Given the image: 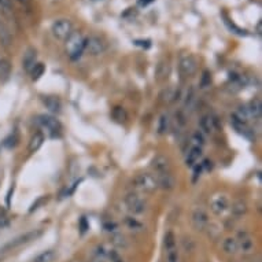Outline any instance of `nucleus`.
Segmentation results:
<instances>
[{
  "instance_id": "obj_1",
  "label": "nucleus",
  "mask_w": 262,
  "mask_h": 262,
  "mask_svg": "<svg viewBox=\"0 0 262 262\" xmlns=\"http://www.w3.org/2000/svg\"><path fill=\"white\" fill-rule=\"evenodd\" d=\"M42 229H32V231H28V232L22 233V235H18L17 238L11 239V240H8L7 243L3 244V246H0V256L6 254L8 251L15 250V249H18V247H22V246L30 243V242H33V240H36L37 238L42 236Z\"/></svg>"
},
{
  "instance_id": "obj_2",
  "label": "nucleus",
  "mask_w": 262,
  "mask_h": 262,
  "mask_svg": "<svg viewBox=\"0 0 262 262\" xmlns=\"http://www.w3.org/2000/svg\"><path fill=\"white\" fill-rule=\"evenodd\" d=\"M85 39L81 33L78 32H73L66 40V50H67V55L72 60H77L81 58V55L85 51Z\"/></svg>"
},
{
  "instance_id": "obj_3",
  "label": "nucleus",
  "mask_w": 262,
  "mask_h": 262,
  "mask_svg": "<svg viewBox=\"0 0 262 262\" xmlns=\"http://www.w3.org/2000/svg\"><path fill=\"white\" fill-rule=\"evenodd\" d=\"M126 209L132 213V215H142L147 211V202L144 201L142 195H139L137 192H129L126 194L125 199Z\"/></svg>"
},
{
  "instance_id": "obj_4",
  "label": "nucleus",
  "mask_w": 262,
  "mask_h": 262,
  "mask_svg": "<svg viewBox=\"0 0 262 262\" xmlns=\"http://www.w3.org/2000/svg\"><path fill=\"white\" fill-rule=\"evenodd\" d=\"M133 187L136 190L146 192V194H153L155 191L158 190V185H157V180H155L154 174H150V173H140L137 174L136 177L132 181Z\"/></svg>"
},
{
  "instance_id": "obj_5",
  "label": "nucleus",
  "mask_w": 262,
  "mask_h": 262,
  "mask_svg": "<svg viewBox=\"0 0 262 262\" xmlns=\"http://www.w3.org/2000/svg\"><path fill=\"white\" fill-rule=\"evenodd\" d=\"M51 33L56 40H67L73 33L72 21L66 18L56 19L51 26Z\"/></svg>"
},
{
  "instance_id": "obj_6",
  "label": "nucleus",
  "mask_w": 262,
  "mask_h": 262,
  "mask_svg": "<svg viewBox=\"0 0 262 262\" xmlns=\"http://www.w3.org/2000/svg\"><path fill=\"white\" fill-rule=\"evenodd\" d=\"M95 256L101 257V258H103V260H106L108 262H126L125 258L122 257V254L115 247H113L111 244H99L96 247Z\"/></svg>"
},
{
  "instance_id": "obj_7",
  "label": "nucleus",
  "mask_w": 262,
  "mask_h": 262,
  "mask_svg": "<svg viewBox=\"0 0 262 262\" xmlns=\"http://www.w3.org/2000/svg\"><path fill=\"white\" fill-rule=\"evenodd\" d=\"M37 125L47 132L51 137L58 136L60 133V129H62V126H60L58 119L52 117V115H46V114L37 117Z\"/></svg>"
},
{
  "instance_id": "obj_8",
  "label": "nucleus",
  "mask_w": 262,
  "mask_h": 262,
  "mask_svg": "<svg viewBox=\"0 0 262 262\" xmlns=\"http://www.w3.org/2000/svg\"><path fill=\"white\" fill-rule=\"evenodd\" d=\"M236 240H238L239 244V251L244 254V256H249V254H253V251L256 249V242L251 236L250 233L247 232L246 229L240 231L236 236Z\"/></svg>"
},
{
  "instance_id": "obj_9",
  "label": "nucleus",
  "mask_w": 262,
  "mask_h": 262,
  "mask_svg": "<svg viewBox=\"0 0 262 262\" xmlns=\"http://www.w3.org/2000/svg\"><path fill=\"white\" fill-rule=\"evenodd\" d=\"M106 51V43L102 40L99 36H90L85 39V51L87 54L92 56L103 54Z\"/></svg>"
},
{
  "instance_id": "obj_10",
  "label": "nucleus",
  "mask_w": 262,
  "mask_h": 262,
  "mask_svg": "<svg viewBox=\"0 0 262 262\" xmlns=\"http://www.w3.org/2000/svg\"><path fill=\"white\" fill-rule=\"evenodd\" d=\"M209 222H210V218H209L208 211L205 209L198 208L194 210V213H192V226H194L195 231L203 232L205 229H208Z\"/></svg>"
},
{
  "instance_id": "obj_11",
  "label": "nucleus",
  "mask_w": 262,
  "mask_h": 262,
  "mask_svg": "<svg viewBox=\"0 0 262 262\" xmlns=\"http://www.w3.org/2000/svg\"><path fill=\"white\" fill-rule=\"evenodd\" d=\"M229 209V199L224 194H218L211 199L210 202V210L213 211V214L222 215L226 210Z\"/></svg>"
},
{
  "instance_id": "obj_12",
  "label": "nucleus",
  "mask_w": 262,
  "mask_h": 262,
  "mask_svg": "<svg viewBox=\"0 0 262 262\" xmlns=\"http://www.w3.org/2000/svg\"><path fill=\"white\" fill-rule=\"evenodd\" d=\"M199 129H201V133L202 135H213L215 131H217V121L214 119V117L211 114H205L199 118Z\"/></svg>"
},
{
  "instance_id": "obj_13",
  "label": "nucleus",
  "mask_w": 262,
  "mask_h": 262,
  "mask_svg": "<svg viewBox=\"0 0 262 262\" xmlns=\"http://www.w3.org/2000/svg\"><path fill=\"white\" fill-rule=\"evenodd\" d=\"M179 67H180V73H181L183 76L190 77V76H194L195 72H197L198 62L192 55H187V56H183V58H181Z\"/></svg>"
},
{
  "instance_id": "obj_14",
  "label": "nucleus",
  "mask_w": 262,
  "mask_h": 262,
  "mask_svg": "<svg viewBox=\"0 0 262 262\" xmlns=\"http://www.w3.org/2000/svg\"><path fill=\"white\" fill-rule=\"evenodd\" d=\"M151 169L154 170L155 174L170 172V163L165 155H155L151 161Z\"/></svg>"
},
{
  "instance_id": "obj_15",
  "label": "nucleus",
  "mask_w": 262,
  "mask_h": 262,
  "mask_svg": "<svg viewBox=\"0 0 262 262\" xmlns=\"http://www.w3.org/2000/svg\"><path fill=\"white\" fill-rule=\"evenodd\" d=\"M202 147H198V146H192L191 144L188 153L185 155V166L187 167H194L195 165L199 163V161L202 159Z\"/></svg>"
},
{
  "instance_id": "obj_16",
  "label": "nucleus",
  "mask_w": 262,
  "mask_h": 262,
  "mask_svg": "<svg viewBox=\"0 0 262 262\" xmlns=\"http://www.w3.org/2000/svg\"><path fill=\"white\" fill-rule=\"evenodd\" d=\"M155 180H157V185L158 188L163 191H170L174 188L176 185V180L172 176V173H161V174H154Z\"/></svg>"
},
{
  "instance_id": "obj_17",
  "label": "nucleus",
  "mask_w": 262,
  "mask_h": 262,
  "mask_svg": "<svg viewBox=\"0 0 262 262\" xmlns=\"http://www.w3.org/2000/svg\"><path fill=\"white\" fill-rule=\"evenodd\" d=\"M110 244L113 247H115L117 250H125V249H128V246H129L126 236L124 233L119 232V231L110 235Z\"/></svg>"
},
{
  "instance_id": "obj_18",
  "label": "nucleus",
  "mask_w": 262,
  "mask_h": 262,
  "mask_svg": "<svg viewBox=\"0 0 262 262\" xmlns=\"http://www.w3.org/2000/svg\"><path fill=\"white\" fill-rule=\"evenodd\" d=\"M37 63V52L35 48H28L26 52L24 54L22 58V66L26 72L29 73L32 70V67Z\"/></svg>"
},
{
  "instance_id": "obj_19",
  "label": "nucleus",
  "mask_w": 262,
  "mask_h": 262,
  "mask_svg": "<svg viewBox=\"0 0 262 262\" xmlns=\"http://www.w3.org/2000/svg\"><path fill=\"white\" fill-rule=\"evenodd\" d=\"M124 225H125L131 232H143L144 228H146L143 221L136 218L135 215H126L125 218H124Z\"/></svg>"
},
{
  "instance_id": "obj_20",
  "label": "nucleus",
  "mask_w": 262,
  "mask_h": 262,
  "mask_svg": "<svg viewBox=\"0 0 262 262\" xmlns=\"http://www.w3.org/2000/svg\"><path fill=\"white\" fill-rule=\"evenodd\" d=\"M12 66L7 58H0V83H7L11 77Z\"/></svg>"
},
{
  "instance_id": "obj_21",
  "label": "nucleus",
  "mask_w": 262,
  "mask_h": 262,
  "mask_svg": "<svg viewBox=\"0 0 262 262\" xmlns=\"http://www.w3.org/2000/svg\"><path fill=\"white\" fill-rule=\"evenodd\" d=\"M222 250L228 256H235L239 251V244L235 236H228V238L224 239V242H222Z\"/></svg>"
},
{
  "instance_id": "obj_22",
  "label": "nucleus",
  "mask_w": 262,
  "mask_h": 262,
  "mask_svg": "<svg viewBox=\"0 0 262 262\" xmlns=\"http://www.w3.org/2000/svg\"><path fill=\"white\" fill-rule=\"evenodd\" d=\"M0 44L4 48H8L12 44L11 32L3 21H0Z\"/></svg>"
},
{
  "instance_id": "obj_23",
  "label": "nucleus",
  "mask_w": 262,
  "mask_h": 262,
  "mask_svg": "<svg viewBox=\"0 0 262 262\" xmlns=\"http://www.w3.org/2000/svg\"><path fill=\"white\" fill-rule=\"evenodd\" d=\"M43 143H44V135H43V132H36L33 136L30 137L29 144H28L29 153H37L39 150L42 149Z\"/></svg>"
},
{
  "instance_id": "obj_24",
  "label": "nucleus",
  "mask_w": 262,
  "mask_h": 262,
  "mask_svg": "<svg viewBox=\"0 0 262 262\" xmlns=\"http://www.w3.org/2000/svg\"><path fill=\"white\" fill-rule=\"evenodd\" d=\"M44 106L51 111V113H59L60 111V102L54 96H44L43 98Z\"/></svg>"
},
{
  "instance_id": "obj_25",
  "label": "nucleus",
  "mask_w": 262,
  "mask_h": 262,
  "mask_svg": "<svg viewBox=\"0 0 262 262\" xmlns=\"http://www.w3.org/2000/svg\"><path fill=\"white\" fill-rule=\"evenodd\" d=\"M56 251L55 250H44L39 256H36L30 262H54L56 260Z\"/></svg>"
},
{
  "instance_id": "obj_26",
  "label": "nucleus",
  "mask_w": 262,
  "mask_h": 262,
  "mask_svg": "<svg viewBox=\"0 0 262 262\" xmlns=\"http://www.w3.org/2000/svg\"><path fill=\"white\" fill-rule=\"evenodd\" d=\"M231 213L233 214V217H243L246 213H247V205L244 201H236V202L232 203V206H231Z\"/></svg>"
},
{
  "instance_id": "obj_27",
  "label": "nucleus",
  "mask_w": 262,
  "mask_h": 262,
  "mask_svg": "<svg viewBox=\"0 0 262 262\" xmlns=\"http://www.w3.org/2000/svg\"><path fill=\"white\" fill-rule=\"evenodd\" d=\"M195 102H197V92H195V90H194V88H190V90H188V92H187V95H185V99H184L185 110H191V108L194 107Z\"/></svg>"
},
{
  "instance_id": "obj_28",
  "label": "nucleus",
  "mask_w": 262,
  "mask_h": 262,
  "mask_svg": "<svg viewBox=\"0 0 262 262\" xmlns=\"http://www.w3.org/2000/svg\"><path fill=\"white\" fill-rule=\"evenodd\" d=\"M262 106H261V102L258 101H254L251 102V105L249 106V108H247V111H249V115L250 117H254V118H260L261 117V111H262Z\"/></svg>"
},
{
  "instance_id": "obj_29",
  "label": "nucleus",
  "mask_w": 262,
  "mask_h": 262,
  "mask_svg": "<svg viewBox=\"0 0 262 262\" xmlns=\"http://www.w3.org/2000/svg\"><path fill=\"white\" fill-rule=\"evenodd\" d=\"M163 247H165V250H172V249H176L177 247V243H176V236H174V233L172 231H169L165 235V238H163Z\"/></svg>"
},
{
  "instance_id": "obj_30",
  "label": "nucleus",
  "mask_w": 262,
  "mask_h": 262,
  "mask_svg": "<svg viewBox=\"0 0 262 262\" xmlns=\"http://www.w3.org/2000/svg\"><path fill=\"white\" fill-rule=\"evenodd\" d=\"M44 72H46V66L43 65V63H40V62H37L36 65L32 67V70L29 72V74L33 81H37V80L44 74Z\"/></svg>"
},
{
  "instance_id": "obj_31",
  "label": "nucleus",
  "mask_w": 262,
  "mask_h": 262,
  "mask_svg": "<svg viewBox=\"0 0 262 262\" xmlns=\"http://www.w3.org/2000/svg\"><path fill=\"white\" fill-rule=\"evenodd\" d=\"M169 129V117L166 114H162L159 119H158V126H157V131L159 135H165Z\"/></svg>"
},
{
  "instance_id": "obj_32",
  "label": "nucleus",
  "mask_w": 262,
  "mask_h": 262,
  "mask_svg": "<svg viewBox=\"0 0 262 262\" xmlns=\"http://www.w3.org/2000/svg\"><path fill=\"white\" fill-rule=\"evenodd\" d=\"M157 80L158 81H162V80H165L167 77V74H169V66L167 63H159L158 67H157Z\"/></svg>"
},
{
  "instance_id": "obj_33",
  "label": "nucleus",
  "mask_w": 262,
  "mask_h": 262,
  "mask_svg": "<svg viewBox=\"0 0 262 262\" xmlns=\"http://www.w3.org/2000/svg\"><path fill=\"white\" fill-rule=\"evenodd\" d=\"M191 144L192 146H198V147H202L205 146V137L201 132H194L192 133V136H191Z\"/></svg>"
},
{
  "instance_id": "obj_34",
  "label": "nucleus",
  "mask_w": 262,
  "mask_h": 262,
  "mask_svg": "<svg viewBox=\"0 0 262 262\" xmlns=\"http://www.w3.org/2000/svg\"><path fill=\"white\" fill-rule=\"evenodd\" d=\"M126 111L122 107H114L113 108V118L118 122H124L126 119Z\"/></svg>"
},
{
  "instance_id": "obj_35",
  "label": "nucleus",
  "mask_w": 262,
  "mask_h": 262,
  "mask_svg": "<svg viewBox=\"0 0 262 262\" xmlns=\"http://www.w3.org/2000/svg\"><path fill=\"white\" fill-rule=\"evenodd\" d=\"M103 229H105V232H107L111 235V233L117 232L119 228H118V225L114 222V221H106V222L103 224Z\"/></svg>"
},
{
  "instance_id": "obj_36",
  "label": "nucleus",
  "mask_w": 262,
  "mask_h": 262,
  "mask_svg": "<svg viewBox=\"0 0 262 262\" xmlns=\"http://www.w3.org/2000/svg\"><path fill=\"white\" fill-rule=\"evenodd\" d=\"M210 83H211V77H210V73L208 70H205L202 73V77H201V88H208L210 87Z\"/></svg>"
},
{
  "instance_id": "obj_37",
  "label": "nucleus",
  "mask_w": 262,
  "mask_h": 262,
  "mask_svg": "<svg viewBox=\"0 0 262 262\" xmlns=\"http://www.w3.org/2000/svg\"><path fill=\"white\" fill-rule=\"evenodd\" d=\"M194 169V176H192V181L194 183H197L198 180L201 179V176H202V173H203V167L202 165H201V162L198 163V165H195V166L192 167Z\"/></svg>"
},
{
  "instance_id": "obj_38",
  "label": "nucleus",
  "mask_w": 262,
  "mask_h": 262,
  "mask_svg": "<svg viewBox=\"0 0 262 262\" xmlns=\"http://www.w3.org/2000/svg\"><path fill=\"white\" fill-rule=\"evenodd\" d=\"M225 24L228 25V28H229V29L233 30L235 33H238V35H240V36H246V35H247V32H246V30L244 29L242 30L240 28H238V26H236L235 24H231V22H229V19H225Z\"/></svg>"
},
{
  "instance_id": "obj_39",
  "label": "nucleus",
  "mask_w": 262,
  "mask_h": 262,
  "mask_svg": "<svg viewBox=\"0 0 262 262\" xmlns=\"http://www.w3.org/2000/svg\"><path fill=\"white\" fill-rule=\"evenodd\" d=\"M11 10V1L10 0H0V12L7 14Z\"/></svg>"
},
{
  "instance_id": "obj_40",
  "label": "nucleus",
  "mask_w": 262,
  "mask_h": 262,
  "mask_svg": "<svg viewBox=\"0 0 262 262\" xmlns=\"http://www.w3.org/2000/svg\"><path fill=\"white\" fill-rule=\"evenodd\" d=\"M155 0H137V4L140 7H147L151 3H154Z\"/></svg>"
},
{
  "instance_id": "obj_41",
  "label": "nucleus",
  "mask_w": 262,
  "mask_h": 262,
  "mask_svg": "<svg viewBox=\"0 0 262 262\" xmlns=\"http://www.w3.org/2000/svg\"><path fill=\"white\" fill-rule=\"evenodd\" d=\"M15 1H17L18 4H21L22 7H26V8L30 7V0H15Z\"/></svg>"
},
{
  "instance_id": "obj_42",
  "label": "nucleus",
  "mask_w": 262,
  "mask_h": 262,
  "mask_svg": "<svg viewBox=\"0 0 262 262\" xmlns=\"http://www.w3.org/2000/svg\"><path fill=\"white\" fill-rule=\"evenodd\" d=\"M90 262H107V261H106V260H103V258H101V257L95 256Z\"/></svg>"
},
{
  "instance_id": "obj_43",
  "label": "nucleus",
  "mask_w": 262,
  "mask_h": 262,
  "mask_svg": "<svg viewBox=\"0 0 262 262\" xmlns=\"http://www.w3.org/2000/svg\"><path fill=\"white\" fill-rule=\"evenodd\" d=\"M81 228H83V229H81V231H83V232H85V231H87V229H88V225H85V218H81Z\"/></svg>"
},
{
  "instance_id": "obj_44",
  "label": "nucleus",
  "mask_w": 262,
  "mask_h": 262,
  "mask_svg": "<svg viewBox=\"0 0 262 262\" xmlns=\"http://www.w3.org/2000/svg\"><path fill=\"white\" fill-rule=\"evenodd\" d=\"M92 1H99V0H92Z\"/></svg>"
}]
</instances>
